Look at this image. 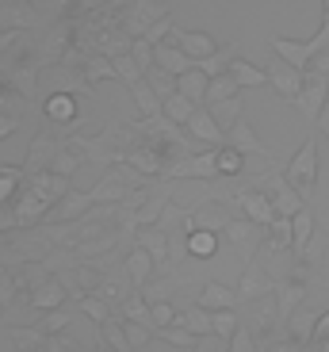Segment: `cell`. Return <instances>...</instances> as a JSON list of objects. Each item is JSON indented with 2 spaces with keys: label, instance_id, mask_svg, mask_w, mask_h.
Returning a JSON list of instances; mask_svg holds the SVG:
<instances>
[{
  "label": "cell",
  "instance_id": "db71d44e",
  "mask_svg": "<svg viewBox=\"0 0 329 352\" xmlns=\"http://www.w3.org/2000/svg\"><path fill=\"white\" fill-rule=\"evenodd\" d=\"M230 349V341L226 337H218V333H207V337H199V344L192 352H226Z\"/></svg>",
  "mask_w": 329,
  "mask_h": 352
},
{
  "label": "cell",
  "instance_id": "f35d334b",
  "mask_svg": "<svg viewBox=\"0 0 329 352\" xmlns=\"http://www.w3.org/2000/svg\"><path fill=\"white\" fill-rule=\"evenodd\" d=\"M23 299V283H19V268H0V310L8 314L12 302Z\"/></svg>",
  "mask_w": 329,
  "mask_h": 352
},
{
  "label": "cell",
  "instance_id": "9a60e30c",
  "mask_svg": "<svg viewBox=\"0 0 329 352\" xmlns=\"http://www.w3.org/2000/svg\"><path fill=\"white\" fill-rule=\"evenodd\" d=\"M65 146V138H54V134H35L31 146H27V157H23V168L27 173H50L58 150Z\"/></svg>",
  "mask_w": 329,
  "mask_h": 352
},
{
  "label": "cell",
  "instance_id": "9c48e42d",
  "mask_svg": "<svg viewBox=\"0 0 329 352\" xmlns=\"http://www.w3.org/2000/svg\"><path fill=\"white\" fill-rule=\"evenodd\" d=\"M326 104H329V77L306 69V88H303V96L295 100V111L303 115V123L314 126L321 119V111H326Z\"/></svg>",
  "mask_w": 329,
  "mask_h": 352
},
{
  "label": "cell",
  "instance_id": "ee69618b",
  "mask_svg": "<svg viewBox=\"0 0 329 352\" xmlns=\"http://www.w3.org/2000/svg\"><path fill=\"white\" fill-rule=\"evenodd\" d=\"M196 111H199V107L192 104L188 96H180V92H177V96H169V100H165V115H169L172 123H180V126H184V123H188V119H192Z\"/></svg>",
  "mask_w": 329,
  "mask_h": 352
},
{
  "label": "cell",
  "instance_id": "1f68e13d",
  "mask_svg": "<svg viewBox=\"0 0 329 352\" xmlns=\"http://www.w3.org/2000/svg\"><path fill=\"white\" fill-rule=\"evenodd\" d=\"M230 73H234V80H238L241 88H260V85H268V69H260V65L245 62L241 54L230 62Z\"/></svg>",
  "mask_w": 329,
  "mask_h": 352
},
{
  "label": "cell",
  "instance_id": "4316f807",
  "mask_svg": "<svg viewBox=\"0 0 329 352\" xmlns=\"http://www.w3.org/2000/svg\"><path fill=\"white\" fill-rule=\"evenodd\" d=\"M214 161H218V180H238V176L249 168L245 153L234 150V146H218V150H214Z\"/></svg>",
  "mask_w": 329,
  "mask_h": 352
},
{
  "label": "cell",
  "instance_id": "836d02e7",
  "mask_svg": "<svg viewBox=\"0 0 329 352\" xmlns=\"http://www.w3.org/2000/svg\"><path fill=\"white\" fill-rule=\"evenodd\" d=\"M295 253H306V245H310V241L314 238H318V222H314V211H310V207H303V211H299V214H295Z\"/></svg>",
  "mask_w": 329,
  "mask_h": 352
},
{
  "label": "cell",
  "instance_id": "d6a6232c",
  "mask_svg": "<svg viewBox=\"0 0 329 352\" xmlns=\"http://www.w3.org/2000/svg\"><path fill=\"white\" fill-rule=\"evenodd\" d=\"M218 234H214V230H192V234H188V253L196 256V261H211L214 253H218Z\"/></svg>",
  "mask_w": 329,
  "mask_h": 352
},
{
  "label": "cell",
  "instance_id": "d4e9b609",
  "mask_svg": "<svg viewBox=\"0 0 329 352\" xmlns=\"http://www.w3.org/2000/svg\"><path fill=\"white\" fill-rule=\"evenodd\" d=\"M126 92L134 96V107H138V115H142V119H157V115H165V100H161V92L146 77L138 80V85H131Z\"/></svg>",
  "mask_w": 329,
  "mask_h": 352
},
{
  "label": "cell",
  "instance_id": "5bb4252c",
  "mask_svg": "<svg viewBox=\"0 0 329 352\" xmlns=\"http://www.w3.org/2000/svg\"><path fill=\"white\" fill-rule=\"evenodd\" d=\"M306 295H310V283H303V280H280L276 283V326L291 322V314L306 302Z\"/></svg>",
  "mask_w": 329,
  "mask_h": 352
},
{
  "label": "cell",
  "instance_id": "7dc6e473",
  "mask_svg": "<svg viewBox=\"0 0 329 352\" xmlns=\"http://www.w3.org/2000/svg\"><path fill=\"white\" fill-rule=\"evenodd\" d=\"M146 80H150V85H153V88H157V92H161V100L177 96V77H172V73H165V69H161V65H153V69L146 73Z\"/></svg>",
  "mask_w": 329,
  "mask_h": 352
},
{
  "label": "cell",
  "instance_id": "44dd1931",
  "mask_svg": "<svg viewBox=\"0 0 329 352\" xmlns=\"http://www.w3.org/2000/svg\"><path fill=\"white\" fill-rule=\"evenodd\" d=\"M123 268H126V276H131V283L138 291H142L153 276H157V261H153V253L146 245H134L131 253L123 256Z\"/></svg>",
  "mask_w": 329,
  "mask_h": 352
},
{
  "label": "cell",
  "instance_id": "ac0fdd59",
  "mask_svg": "<svg viewBox=\"0 0 329 352\" xmlns=\"http://www.w3.org/2000/svg\"><path fill=\"white\" fill-rule=\"evenodd\" d=\"M0 31H38L31 0H0Z\"/></svg>",
  "mask_w": 329,
  "mask_h": 352
},
{
  "label": "cell",
  "instance_id": "52a82bcc",
  "mask_svg": "<svg viewBox=\"0 0 329 352\" xmlns=\"http://www.w3.org/2000/svg\"><path fill=\"white\" fill-rule=\"evenodd\" d=\"M260 188L272 195V207H276V214H284V219H295V214L306 207L303 195H299L291 184H287L284 168H268V176H264V184H260Z\"/></svg>",
  "mask_w": 329,
  "mask_h": 352
},
{
  "label": "cell",
  "instance_id": "ffe728a7",
  "mask_svg": "<svg viewBox=\"0 0 329 352\" xmlns=\"http://www.w3.org/2000/svg\"><path fill=\"white\" fill-rule=\"evenodd\" d=\"M196 302H199V307H207V310H241V307H245V302H241V295H238V287L218 283V280H207Z\"/></svg>",
  "mask_w": 329,
  "mask_h": 352
},
{
  "label": "cell",
  "instance_id": "83f0119b",
  "mask_svg": "<svg viewBox=\"0 0 329 352\" xmlns=\"http://www.w3.org/2000/svg\"><path fill=\"white\" fill-rule=\"evenodd\" d=\"M318 314H321V310H314L310 307V302H303V307H299V310H295V314H291V322H287V329H291V337H295V341H310V337H314V329H318Z\"/></svg>",
  "mask_w": 329,
  "mask_h": 352
},
{
  "label": "cell",
  "instance_id": "7c38bea8",
  "mask_svg": "<svg viewBox=\"0 0 329 352\" xmlns=\"http://www.w3.org/2000/svg\"><path fill=\"white\" fill-rule=\"evenodd\" d=\"M226 146H234V150H241L245 157H264V161H272V146H268L264 138H260L257 131H253V123H249V115H241L238 123L226 131Z\"/></svg>",
  "mask_w": 329,
  "mask_h": 352
},
{
  "label": "cell",
  "instance_id": "c3c4849f",
  "mask_svg": "<svg viewBox=\"0 0 329 352\" xmlns=\"http://www.w3.org/2000/svg\"><path fill=\"white\" fill-rule=\"evenodd\" d=\"M150 314H153V326H157V329H165V326H177V322H180L177 307H172L169 299H161V302H150Z\"/></svg>",
  "mask_w": 329,
  "mask_h": 352
},
{
  "label": "cell",
  "instance_id": "30bf717a",
  "mask_svg": "<svg viewBox=\"0 0 329 352\" xmlns=\"http://www.w3.org/2000/svg\"><path fill=\"white\" fill-rule=\"evenodd\" d=\"M272 291H276V280H272V272H268V268L257 261V256H249V261H245V268H241V280H238L241 302L249 307V302L264 299V295H272Z\"/></svg>",
  "mask_w": 329,
  "mask_h": 352
},
{
  "label": "cell",
  "instance_id": "4dcf8cb0",
  "mask_svg": "<svg viewBox=\"0 0 329 352\" xmlns=\"http://www.w3.org/2000/svg\"><path fill=\"white\" fill-rule=\"evenodd\" d=\"M84 80H89L92 88L104 85V80H119L115 62H111L107 54H89V62H84Z\"/></svg>",
  "mask_w": 329,
  "mask_h": 352
},
{
  "label": "cell",
  "instance_id": "277c9868",
  "mask_svg": "<svg viewBox=\"0 0 329 352\" xmlns=\"http://www.w3.org/2000/svg\"><path fill=\"white\" fill-rule=\"evenodd\" d=\"M230 207L238 214H245V219L260 222V226H272V222L280 219L276 207H272V195H268L264 188H241L238 184V192L230 195Z\"/></svg>",
  "mask_w": 329,
  "mask_h": 352
},
{
  "label": "cell",
  "instance_id": "5b68a950",
  "mask_svg": "<svg viewBox=\"0 0 329 352\" xmlns=\"http://www.w3.org/2000/svg\"><path fill=\"white\" fill-rule=\"evenodd\" d=\"M35 4V19L38 31H46L50 23H62V19H80L96 8L100 0H31Z\"/></svg>",
  "mask_w": 329,
  "mask_h": 352
},
{
  "label": "cell",
  "instance_id": "6da1fadb",
  "mask_svg": "<svg viewBox=\"0 0 329 352\" xmlns=\"http://www.w3.org/2000/svg\"><path fill=\"white\" fill-rule=\"evenodd\" d=\"M54 245L35 230H0V268H27L35 261H46Z\"/></svg>",
  "mask_w": 329,
  "mask_h": 352
},
{
  "label": "cell",
  "instance_id": "b9f144b4",
  "mask_svg": "<svg viewBox=\"0 0 329 352\" xmlns=\"http://www.w3.org/2000/svg\"><path fill=\"white\" fill-rule=\"evenodd\" d=\"M295 245V222L280 214L272 226H268V238H264V249H291Z\"/></svg>",
  "mask_w": 329,
  "mask_h": 352
},
{
  "label": "cell",
  "instance_id": "3957f363",
  "mask_svg": "<svg viewBox=\"0 0 329 352\" xmlns=\"http://www.w3.org/2000/svg\"><path fill=\"white\" fill-rule=\"evenodd\" d=\"M169 16H172V8L165 0H131L123 8V16H119V31H126L131 38H146V31L157 19H169Z\"/></svg>",
  "mask_w": 329,
  "mask_h": 352
},
{
  "label": "cell",
  "instance_id": "484cf974",
  "mask_svg": "<svg viewBox=\"0 0 329 352\" xmlns=\"http://www.w3.org/2000/svg\"><path fill=\"white\" fill-rule=\"evenodd\" d=\"M207 88H211V77H207L199 65L192 73H184V77H177V92H180V96H188L196 107L207 104Z\"/></svg>",
  "mask_w": 329,
  "mask_h": 352
},
{
  "label": "cell",
  "instance_id": "f907efd6",
  "mask_svg": "<svg viewBox=\"0 0 329 352\" xmlns=\"http://www.w3.org/2000/svg\"><path fill=\"white\" fill-rule=\"evenodd\" d=\"M131 58L138 65H142L146 73L153 69V65H157V58H153V43H146V38H134V46H131Z\"/></svg>",
  "mask_w": 329,
  "mask_h": 352
},
{
  "label": "cell",
  "instance_id": "91938a15",
  "mask_svg": "<svg viewBox=\"0 0 329 352\" xmlns=\"http://www.w3.org/2000/svg\"><path fill=\"white\" fill-rule=\"evenodd\" d=\"M306 352H329V337H310V341H306Z\"/></svg>",
  "mask_w": 329,
  "mask_h": 352
},
{
  "label": "cell",
  "instance_id": "f6af8a7d",
  "mask_svg": "<svg viewBox=\"0 0 329 352\" xmlns=\"http://www.w3.org/2000/svg\"><path fill=\"white\" fill-rule=\"evenodd\" d=\"M111 62H115V73H119V80H123L126 88H131V85H138V80L146 77V69H142L138 62H134L131 54H119V58H111Z\"/></svg>",
  "mask_w": 329,
  "mask_h": 352
},
{
  "label": "cell",
  "instance_id": "f546056e",
  "mask_svg": "<svg viewBox=\"0 0 329 352\" xmlns=\"http://www.w3.org/2000/svg\"><path fill=\"white\" fill-rule=\"evenodd\" d=\"M27 180V168L23 165H0V207H8L12 199L19 195Z\"/></svg>",
  "mask_w": 329,
  "mask_h": 352
},
{
  "label": "cell",
  "instance_id": "7a4b0ae2",
  "mask_svg": "<svg viewBox=\"0 0 329 352\" xmlns=\"http://www.w3.org/2000/svg\"><path fill=\"white\" fill-rule=\"evenodd\" d=\"M284 176L303 199H310V195L318 192V138H314V134H306V142L299 146V153L284 165Z\"/></svg>",
  "mask_w": 329,
  "mask_h": 352
},
{
  "label": "cell",
  "instance_id": "94428289",
  "mask_svg": "<svg viewBox=\"0 0 329 352\" xmlns=\"http://www.w3.org/2000/svg\"><path fill=\"white\" fill-rule=\"evenodd\" d=\"M314 337H329V310L318 314V329H314Z\"/></svg>",
  "mask_w": 329,
  "mask_h": 352
},
{
  "label": "cell",
  "instance_id": "74e56055",
  "mask_svg": "<svg viewBox=\"0 0 329 352\" xmlns=\"http://www.w3.org/2000/svg\"><path fill=\"white\" fill-rule=\"evenodd\" d=\"M73 307H77L80 314L89 318L92 326H104L107 318L115 314V307H111V302H107V299H100V295H80V299L73 302Z\"/></svg>",
  "mask_w": 329,
  "mask_h": 352
},
{
  "label": "cell",
  "instance_id": "7bdbcfd3",
  "mask_svg": "<svg viewBox=\"0 0 329 352\" xmlns=\"http://www.w3.org/2000/svg\"><path fill=\"white\" fill-rule=\"evenodd\" d=\"M211 111H214V119L223 123V131H230V126L238 123L241 115H245V100H241V96L223 100V104H211Z\"/></svg>",
  "mask_w": 329,
  "mask_h": 352
},
{
  "label": "cell",
  "instance_id": "7402d4cb",
  "mask_svg": "<svg viewBox=\"0 0 329 352\" xmlns=\"http://www.w3.org/2000/svg\"><path fill=\"white\" fill-rule=\"evenodd\" d=\"M272 54H280L284 62L299 65V69H310V62H314L310 38H284V35H272Z\"/></svg>",
  "mask_w": 329,
  "mask_h": 352
},
{
  "label": "cell",
  "instance_id": "cb8c5ba5",
  "mask_svg": "<svg viewBox=\"0 0 329 352\" xmlns=\"http://www.w3.org/2000/svg\"><path fill=\"white\" fill-rule=\"evenodd\" d=\"M153 58H157V65L165 73H172V77H184V73H192L199 65L196 58H188L177 43H172V46L169 43H157V46H153Z\"/></svg>",
  "mask_w": 329,
  "mask_h": 352
},
{
  "label": "cell",
  "instance_id": "be15d7a7",
  "mask_svg": "<svg viewBox=\"0 0 329 352\" xmlns=\"http://www.w3.org/2000/svg\"><path fill=\"white\" fill-rule=\"evenodd\" d=\"M92 352H119V349H115V344H107L104 337L96 333V344H92Z\"/></svg>",
  "mask_w": 329,
  "mask_h": 352
},
{
  "label": "cell",
  "instance_id": "680465c9",
  "mask_svg": "<svg viewBox=\"0 0 329 352\" xmlns=\"http://www.w3.org/2000/svg\"><path fill=\"white\" fill-rule=\"evenodd\" d=\"M310 73H321V77H329V50L314 54V62H310Z\"/></svg>",
  "mask_w": 329,
  "mask_h": 352
},
{
  "label": "cell",
  "instance_id": "9f6ffc18",
  "mask_svg": "<svg viewBox=\"0 0 329 352\" xmlns=\"http://www.w3.org/2000/svg\"><path fill=\"white\" fill-rule=\"evenodd\" d=\"M16 131H19V115H12V111H0V142H4V138H12Z\"/></svg>",
  "mask_w": 329,
  "mask_h": 352
},
{
  "label": "cell",
  "instance_id": "11a10c76",
  "mask_svg": "<svg viewBox=\"0 0 329 352\" xmlns=\"http://www.w3.org/2000/svg\"><path fill=\"white\" fill-rule=\"evenodd\" d=\"M260 352H306V344H303V341H295V337H284V341L260 344Z\"/></svg>",
  "mask_w": 329,
  "mask_h": 352
},
{
  "label": "cell",
  "instance_id": "f5cc1de1",
  "mask_svg": "<svg viewBox=\"0 0 329 352\" xmlns=\"http://www.w3.org/2000/svg\"><path fill=\"white\" fill-rule=\"evenodd\" d=\"M172 31H177V23H172V16L169 19H157V23L150 27V31H146V43H165V35H172Z\"/></svg>",
  "mask_w": 329,
  "mask_h": 352
},
{
  "label": "cell",
  "instance_id": "f1b7e54d",
  "mask_svg": "<svg viewBox=\"0 0 329 352\" xmlns=\"http://www.w3.org/2000/svg\"><path fill=\"white\" fill-rule=\"evenodd\" d=\"M119 314H123V322H142V326H153L150 299H146L142 291H131V295L119 302ZM153 329H157V326H153Z\"/></svg>",
  "mask_w": 329,
  "mask_h": 352
},
{
  "label": "cell",
  "instance_id": "60d3db41",
  "mask_svg": "<svg viewBox=\"0 0 329 352\" xmlns=\"http://www.w3.org/2000/svg\"><path fill=\"white\" fill-rule=\"evenodd\" d=\"M157 341H165V344H172V349H180V352H192L199 344V333H192L188 326H165V329H157Z\"/></svg>",
  "mask_w": 329,
  "mask_h": 352
},
{
  "label": "cell",
  "instance_id": "816d5d0a",
  "mask_svg": "<svg viewBox=\"0 0 329 352\" xmlns=\"http://www.w3.org/2000/svg\"><path fill=\"white\" fill-rule=\"evenodd\" d=\"M126 337H131L134 349H142V344H150L153 337H157V329H153V326H142V322H126Z\"/></svg>",
  "mask_w": 329,
  "mask_h": 352
},
{
  "label": "cell",
  "instance_id": "e575fe53",
  "mask_svg": "<svg viewBox=\"0 0 329 352\" xmlns=\"http://www.w3.org/2000/svg\"><path fill=\"white\" fill-rule=\"evenodd\" d=\"M31 326H38L43 333H65V329L73 326V307L65 302V307H58V310H43Z\"/></svg>",
  "mask_w": 329,
  "mask_h": 352
},
{
  "label": "cell",
  "instance_id": "bcb514c9",
  "mask_svg": "<svg viewBox=\"0 0 329 352\" xmlns=\"http://www.w3.org/2000/svg\"><path fill=\"white\" fill-rule=\"evenodd\" d=\"M211 314H214V333L226 337V341L241 329V310H211Z\"/></svg>",
  "mask_w": 329,
  "mask_h": 352
},
{
  "label": "cell",
  "instance_id": "2e32d148",
  "mask_svg": "<svg viewBox=\"0 0 329 352\" xmlns=\"http://www.w3.org/2000/svg\"><path fill=\"white\" fill-rule=\"evenodd\" d=\"M184 131L192 134L196 142H203V146H211V150H218V146H226V131H223V123L214 119V111L211 107H199L192 119L184 123Z\"/></svg>",
  "mask_w": 329,
  "mask_h": 352
},
{
  "label": "cell",
  "instance_id": "8d00e7d4",
  "mask_svg": "<svg viewBox=\"0 0 329 352\" xmlns=\"http://www.w3.org/2000/svg\"><path fill=\"white\" fill-rule=\"evenodd\" d=\"M8 341L16 344V352H38L46 344V333L38 326H8Z\"/></svg>",
  "mask_w": 329,
  "mask_h": 352
},
{
  "label": "cell",
  "instance_id": "6125c7cd",
  "mask_svg": "<svg viewBox=\"0 0 329 352\" xmlns=\"http://www.w3.org/2000/svg\"><path fill=\"white\" fill-rule=\"evenodd\" d=\"M318 131H321V138L329 142V104H326V111H321V119H318Z\"/></svg>",
  "mask_w": 329,
  "mask_h": 352
},
{
  "label": "cell",
  "instance_id": "6f0895ef",
  "mask_svg": "<svg viewBox=\"0 0 329 352\" xmlns=\"http://www.w3.org/2000/svg\"><path fill=\"white\" fill-rule=\"evenodd\" d=\"M19 35H23V31H0V58H4V54L19 43Z\"/></svg>",
  "mask_w": 329,
  "mask_h": 352
},
{
  "label": "cell",
  "instance_id": "ab89813d",
  "mask_svg": "<svg viewBox=\"0 0 329 352\" xmlns=\"http://www.w3.org/2000/svg\"><path fill=\"white\" fill-rule=\"evenodd\" d=\"M245 88L234 80V73H223V77H211V88H207V107L211 104H223V100H234L241 96Z\"/></svg>",
  "mask_w": 329,
  "mask_h": 352
},
{
  "label": "cell",
  "instance_id": "4fadbf2b",
  "mask_svg": "<svg viewBox=\"0 0 329 352\" xmlns=\"http://www.w3.org/2000/svg\"><path fill=\"white\" fill-rule=\"evenodd\" d=\"M169 180H218V161H214V150L196 153V157L172 161L169 165Z\"/></svg>",
  "mask_w": 329,
  "mask_h": 352
},
{
  "label": "cell",
  "instance_id": "d590c367",
  "mask_svg": "<svg viewBox=\"0 0 329 352\" xmlns=\"http://www.w3.org/2000/svg\"><path fill=\"white\" fill-rule=\"evenodd\" d=\"M180 326H188L192 333L207 337V333H214V314L207 307H199V302H192L188 310H180Z\"/></svg>",
  "mask_w": 329,
  "mask_h": 352
},
{
  "label": "cell",
  "instance_id": "603a6c76",
  "mask_svg": "<svg viewBox=\"0 0 329 352\" xmlns=\"http://www.w3.org/2000/svg\"><path fill=\"white\" fill-rule=\"evenodd\" d=\"M172 38H177V46L188 54V58H196V62H203V58H211V54L223 50V46L214 43L207 31H184V27H177V31H172Z\"/></svg>",
  "mask_w": 329,
  "mask_h": 352
},
{
  "label": "cell",
  "instance_id": "ba28073f",
  "mask_svg": "<svg viewBox=\"0 0 329 352\" xmlns=\"http://www.w3.org/2000/svg\"><path fill=\"white\" fill-rule=\"evenodd\" d=\"M218 238H226L234 249H241V253H245V261H249V256L257 253L260 245H264L268 226H260V222H253V219H245V214H238V219L226 222V230L218 234Z\"/></svg>",
  "mask_w": 329,
  "mask_h": 352
},
{
  "label": "cell",
  "instance_id": "681fc988",
  "mask_svg": "<svg viewBox=\"0 0 329 352\" xmlns=\"http://www.w3.org/2000/svg\"><path fill=\"white\" fill-rule=\"evenodd\" d=\"M226 352H260V341H257V333H253V329L241 326L238 333L230 337V349H226Z\"/></svg>",
  "mask_w": 329,
  "mask_h": 352
},
{
  "label": "cell",
  "instance_id": "8992f818",
  "mask_svg": "<svg viewBox=\"0 0 329 352\" xmlns=\"http://www.w3.org/2000/svg\"><path fill=\"white\" fill-rule=\"evenodd\" d=\"M268 88H276L284 100H299L306 88V69H299V65L284 62L280 54H272V62H268Z\"/></svg>",
  "mask_w": 329,
  "mask_h": 352
},
{
  "label": "cell",
  "instance_id": "8fae6325",
  "mask_svg": "<svg viewBox=\"0 0 329 352\" xmlns=\"http://www.w3.org/2000/svg\"><path fill=\"white\" fill-rule=\"evenodd\" d=\"M65 299H69V287H65L62 276L54 272L50 280H43L35 291H27L23 299H19V307H31L35 314H43V310H58V307H65Z\"/></svg>",
  "mask_w": 329,
  "mask_h": 352
},
{
  "label": "cell",
  "instance_id": "d6986e66",
  "mask_svg": "<svg viewBox=\"0 0 329 352\" xmlns=\"http://www.w3.org/2000/svg\"><path fill=\"white\" fill-rule=\"evenodd\" d=\"M92 207H96V199H92V192L89 188H73L69 195H65L62 203H58V207H50V214H46V222H77L80 214H89Z\"/></svg>",
  "mask_w": 329,
  "mask_h": 352
},
{
  "label": "cell",
  "instance_id": "e0dca14e",
  "mask_svg": "<svg viewBox=\"0 0 329 352\" xmlns=\"http://www.w3.org/2000/svg\"><path fill=\"white\" fill-rule=\"evenodd\" d=\"M43 115L54 126H62V131H73V126L80 123V111H77L73 92H50V96L43 100Z\"/></svg>",
  "mask_w": 329,
  "mask_h": 352
}]
</instances>
